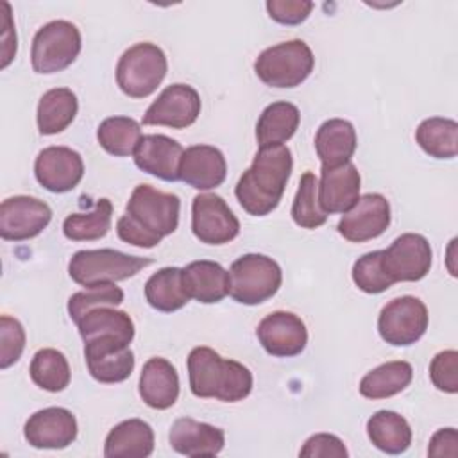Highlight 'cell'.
<instances>
[{"instance_id":"obj_1","label":"cell","mask_w":458,"mask_h":458,"mask_svg":"<svg viewBox=\"0 0 458 458\" xmlns=\"http://www.w3.org/2000/svg\"><path fill=\"white\" fill-rule=\"evenodd\" d=\"M181 200L150 184H138L127 202L125 215L116 222L118 238L125 243L152 249L179 225Z\"/></svg>"},{"instance_id":"obj_2","label":"cell","mask_w":458,"mask_h":458,"mask_svg":"<svg viewBox=\"0 0 458 458\" xmlns=\"http://www.w3.org/2000/svg\"><path fill=\"white\" fill-rule=\"evenodd\" d=\"M293 166L286 145L259 147L252 165L240 177L234 195L240 206L252 216L272 213L284 193Z\"/></svg>"},{"instance_id":"obj_3","label":"cell","mask_w":458,"mask_h":458,"mask_svg":"<svg viewBox=\"0 0 458 458\" xmlns=\"http://www.w3.org/2000/svg\"><path fill=\"white\" fill-rule=\"evenodd\" d=\"M190 390L197 397L224 403L245 399L252 390L250 370L234 360H224L209 347H195L188 356Z\"/></svg>"},{"instance_id":"obj_4","label":"cell","mask_w":458,"mask_h":458,"mask_svg":"<svg viewBox=\"0 0 458 458\" xmlns=\"http://www.w3.org/2000/svg\"><path fill=\"white\" fill-rule=\"evenodd\" d=\"M148 265H152L150 258L129 256L113 249L77 250L68 263V274L77 284L91 288L129 279Z\"/></svg>"},{"instance_id":"obj_5","label":"cell","mask_w":458,"mask_h":458,"mask_svg":"<svg viewBox=\"0 0 458 458\" xmlns=\"http://www.w3.org/2000/svg\"><path fill=\"white\" fill-rule=\"evenodd\" d=\"M315 57L302 39H290L265 48L254 61L256 75L272 88H295L313 72Z\"/></svg>"},{"instance_id":"obj_6","label":"cell","mask_w":458,"mask_h":458,"mask_svg":"<svg viewBox=\"0 0 458 458\" xmlns=\"http://www.w3.org/2000/svg\"><path fill=\"white\" fill-rule=\"evenodd\" d=\"M168 70L165 52L148 41L129 47L116 64V82L131 98L152 95Z\"/></svg>"},{"instance_id":"obj_7","label":"cell","mask_w":458,"mask_h":458,"mask_svg":"<svg viewBox=\"0 0 458 458\" xmlns=\"http://www.w3.org/2000/svg\"><path fill=\"white\" fill-rule=\"evenodd\" d=\"M283 281L281 267L265 254H243L229 268V295L256 306L276 295Z\"/></svg>"},{"instance_id":"obj_8","label":"cell","mask_w":458,"mask_h":458,"mask_svg":"<svg viewBox=\"0 0 458 458\" xmlns=\"http://www.w3.org/2000/svg\"><path fill=\"white\" fill-rule=\"evenodd\" d=\"M81 32L66 20H54L43 25L30 48L32 68L38 73H55L68 68L81 52Z\"/></svg>"},{"instance_id":"obj_9","label":"cell","mask_w":458,"mask_h":458,"mask_svg":"<svg viewBox=\"0 0 458 458\" xmlns=\"http://www.w3.org/2000/svg\"><path fill=\"white\" fill-rule=\"evenodd\" d=\"M428 308L411 295H403L383 306L377 318L381 338L395 347H406L422 338L428 329Z\"/></svg>"},{"instance_id":"obj_10","label":"cell","mask_w":458,"mask_h":458,"mask_svg":"<svg viewBox=\"0 0 458 458\" xmlns=\"http://www.w3.org/2000/svg\"><path fill=\"white\" fill-rule=\"evenodd\" d=\"M191 231L208 245H224L240 233V222L225 200L215 193H200L191 202Z\"/></svg>"},{"instance_id":"obj_11","label":"cell","mask_w":458,"mask_h":458,"mask_svg":"<svg viewBox=\"0 0 458 458\" xmlns=\"http://www.w3.org/2000/svg\"><path fill=\"white\" fill-rule=\"evenodd\" d=\"M84 360L93 379L122 383L134 369V352L116 336H97L84 342Z\"/></svg>"},{"instance_id":"obj_12","label":"cell","mask_w":458,"mask_h":458,"mask_svg":"<svg viewBox=\"0 0 458 458\" xmlns=\"http://www.w3.org/2000/svg\"><path fill=\"white\" fill-rule=\"evenodd\" d=\"M52 220V209L47 202L14 195L0 206V236L9 242H23L38 236Z\"/></svg>"},{"instance_id":"obj_13","label":"cell","mask_w":458,"mask_h":458,"mask_svg":"<svg viewBox=\"0 0 458 458\" xmlns=\"http://www.w3.org/2000/svg\"><path fill=\"white\" fill-rule=\"evenodd\" d=\"M200 97L188 84H170L148 106L143 114L145 125H166L172 129H186L200 114Z\"/></svg>"},{"instance_id":"obj_14","label":"cell","mask_w":458,"mask_h":458,"mask_svg":"<svg viewBox=\"0 0 458 458\" xmlns=\"http://www.w3.org/2000/svg\"><path fill=\"white\" fill-rule=\"evenodd\" d=\"M429 242L417 233H404L383 250V268L397 281H420L431 268Z\"/></svg>"},{"instance_id":"obj_15","label":"cell","mask_w":458,"mask_h":458,"mask_svg":"<svg viewBox=\"0 0 458 458\" xmlns=\"http://www.w3.org/2000/svg\"><path fill=\"white\" fill-rule=\"evenodd\" d=\"M390 225V204L381 193H365L344 213L338 222V233L354 243L381 236Z\"/></svg>"},{"instance_id":"obj_16","label":"cell","mask_w":458,"mask_h":458,"mask_svg":"<svg viewBox=\"0 0 458 458\" xmlns=\"http://www.w3.org/2000/svg\"><path fill=\"white\" fill-rule=\"evenodd\" d=\"M256 336L263 349L277 358H292L304 351L308 331L301 317L290 311H274L256 327Z\"/></svg>"},{"instance_id":"obj_17","label":"cell","mask_w":458,"mask_h":458,"mask_svg":"<svg viewBox=\"0 0 458 458\" xmlns=\"http://www.w3.org/2000/svg\"><path fill=\"white\" fill-rule=\"evenodd\" d=\"M34 175L45 190L64 193L81 182L84 163L81 154L68 147H47L34 161Z\"/></svg>"},{"instance_id":"obj_18","label":"cell","mask_w":458,"mask_h":458,"mask_svg":"<svg viewBox=\"0 0 458 458\" xmlns=\"http://www.w3.org/2000/svg\"><path fill=\"white\" fill-rule=\"evenodd\" d=\"M23 435L36 449H64L77 438V419L66 408H45L27 419Z\"/></svg>"},{"instance_id":"obj_19","label":"cell","mask_w":458,"mask_h":458,"mask_svg":"<svg viewBox=\"0 0 458 458\" xmlns=\"http://www.w3.org/2000/svg\"><path fill=\"white\" fill-rule=\"evenodd\" d=\"M182 154L184 148L179 141L165 134H145L134 150V163L140 170L172 182L179 181Z\"/></svg>"},{"instance_id":"obj_20","label":"cell","mask_w":458,"mask_h":458,"mask_svg":"<svg viewBox=\"0 0 458 458\" xmlns=\"http://www.w3.org/2000/svg\"><path fill=\"white\" fill-rule=\"evenodd\" d=\"M227 163L224 154L211 145H193L182 154L179 179L195 190H213L225 181Z\"/></svg>"},{"instance_id":"obj_21","label":"cell","mask_w":458,"mask_h":458,"mask_svg":"<svg viewBox=\"0 0 458 458\" xmlns=\"http://www.w3.org/2000/svg\"><path fill=\"white\" fill-rule=\"evenodd\" d=\"M361 177L349 161L335 168H322L318 181V202L329 213H347L360 199Z\"/></svg>"},{"instance_id":"obj_22","label":"cell","mask_w":458,"mask_h":458,"mask_svg":"<svg viewBox=\"0 0 458 458\" xmlns=\"http://www.w3.org/2000/svg\"><path fill=\"white\" fill-rule=\"evenodd\" d=\"M168 442L175 453L184 456H215L224 449L225 437L220 428L181 417L172 424Z\"/></svg>"},{"instance_id":"obj_23","label":"cell","mask_w":458,"mask_h":458,"mask_svg":"<svg viewBox=\"0 0 458 458\" xmlns=\"http://www.w3.org/2000/svg\"><path fill=\"white\" fill-rule=\"evenodd\" d=\"M140 395L154 410H166L179 397V376L175 367L165 358H150L140 374Z\"/></svg>"},{"instance_id":"obj_24","label":"cell","mask_w":458,"mask_h":458,"mask_svg":"<svg viewBox=\"0 0 458 458\" xmlns=\"http://www.w3.org/2000/svg\"><path fill=\"white\" fill-rule=\"evenodd\" d=\"M182 284L190 299L215 304L229 293V272L216 261H191L182 268Z\"/></svg>"},{"instance_id":"obj_25","label":"cell","mask_w":458,"mask_h":458,"mask_svg":"<svg viewBox=\"0 0 458 458\" xmlns=\"http://www.w3.org/2000/svg\"><path fill=\"white\" fill-rule=\"evenodd\" d=\"M358 145L351 122L342 118L326 120L315 134V150L322 168H335L351 161Z\"/></svg>"},{"instance_id":"obj_26","label":"cell","mask_w":458,"mask_h":458,"mask_svg":"<svg viewBox=\"0 0 458 458\" xmlns=\"http://www.w3.org/2000/svg\"><path fill=\"white\" fill-rule=\"evenodd\" d=\"M154 451V431L141 419L116 424L106 437V458H147Z\"/></svg>"},{"instance_id":"obj_27","label":"cell","mask_w":458,"mask_h":458,"mask_svg":"<svg viewBox=\"0 0 458 458\" xmlns=\"http://www.w3.org/2000/svg\"><path fill=\"white\" fill-rule=\"evenodd\" d=\"M301 122V113L297 106L286 100L272 102L267 106L256 123V140L259 147L283 145L288 141Z\"/></svg>"},{"instance_id":"obj_28","label":"cell","mask_w":458,"mask_h":458,"mask_svg":"<svg viewBox=\"0 0 458 458\" xmlns=\"http://www.w3.org/2000/svg\"><path fill=\"white\" fill-rule=\"evenodd\" d=\"M367 435L379 451L388 454H401L411 444L408 420L390 410H379L367 420Z\"/></svg>"},{"instance_id":"obj_29","label":"cell","mask_w":458,"mask_h":458,"mask_svg":"<svg viewBox=\"0 0 458 458\" xmlns=\"http://www.w3.org/2000/svg\"><path fill=\"white\" fill-rule=\"evenodd\" d=\"M79 109L77 97L68 88H54L43 93L38 104V129L43 136L63 132L75 118Z\"/></svg>"},{"instance_id":"obj_30","label":"cell","mask_w":458,"mask_h":458,"mask_svg":"<svg viewBox=\"0 0 458 458\" xmlns=\"http://www.w3.org/2000/svg\"><path fill=\"white\" fill-rule=\"evenodd\" d=\"M147 302L163 313H172L186 306L190 295L182 284V268L165 267L154 272L145 283Z\"/></svg>"},{"instance_id":"obj_31","label":"cell","mask_w":458,"mask_h":458,"mask_svg":"<svg viewBox=\"0 0 458 458\" xmlns=\"http://www.w3.org/2000/svg\"><path fill=\"white\" fill-rule=\"evenodd\" d=\"M413 377V369L408 361H386L370 372H367L360 381V394L367 399H386L403 392Z\"/></svg>"},{"instance_id":"obj_32","label":"cell","mask_w":458,"mask_h":458,"mask_svg":"<svg viewBox=\"0 0 458 458\" xmlns=\"http://www.w3.org/2000/svg\"><path fill=\"white\" fill-rule=\"evenodd\" d=\"M79 335L86 342L97 336H116L127 344L134 338V322L132 318L120 310L109 306H98L89 310L79 322Z\"/></svg>"},{"instance_id":"obj_33","label":"cell","mask_w":458,"mask_h":458,"mask_svg":"<svg viewBox=\"0 0 458 458\" xmlns=\"http://www.w3.org/2000/svg\"><path fill=\"white\" fill-rule=\"evenodd\" d=\"M419 147L437 159H453L458 154V123L451 118H426L415 131Z\"/></svg>"},{"instance_id":"obj_34","label":"cell","mask_w":458,"mask_h":458,"mask_svg":"<svg viewBox=\"0 0 458 458\" xmlns=\"http://www.w3.org/2000/svg\"><path fill=\"white\" fill-rule=\"evenodd\" d=\"M97 140L107 154L125 157L134 154L141 140V127L134 118L109 116L100 122L97 129Z\"/></svg>"},{"instance_id":"obj_35","label":"cell","mask_w":458,"mask_h":458,"mask_svg":"<svg viewBox=\"0 0 458 458\" xmlns=\"http://www.w3.org/2000/svg\"><path fill=\"white\" fill-rule=\"evenodd\" d=\"M111 216H113L111 200L98 199L93 211L68 215L63 222V233L68 240H73V242L98 240V238H104L111 229Z\"/></svg>"},{"instance_id":"obj_36","label":"cell","mask_w":458,"mask_h":458,"mask_svg":"<svg viewBox=\"0 0 458 458\" xmlns=\"http://www.w3.org/2000/svg\"><path fill=\"white\" fill-rule=\"evenodd\" d=\"M30 379L47 392H61L70 383V365L57 349H39L29 367Z\"/></svg>"},{"instance_id":"obj_37","label":"cell","mask_w":458,"mask_h":458,"mask_svg":"<svg viewBox=\"0 0 458 458\" xmlns=\"http://www.w3.org/2000/svg\"><path fill=\"white\" fill-rule=\"evenodd\" d=\"M292 218L302 229H317L326 224L327 213L318 202V179L313 172H304L292 204Z\"/></svg>"},{"instance_id":"obj_38","label":"cell","mask_w":458,"mask_h":458,"mask_svg":"<svg viewBox=\"0 0 458 458\" xmlns=\"http://www.w3.org/2000/svg\"><path fill=\"white\" fill-rule=\"evenodd\" d=\"M352 281L365 293H381L394 284L383 268V250H374L358 258L352 265Z\"/></svg>"},{"instance_id":"obj_39","label":"cell","mask_w":458,"mask_h":458,"mask_svg":"<svg viewBox=\"0 0 458 458\" xmlns=\"http://www.w3.org/2000/svg\"><path fill=\"white\" fill-rule=\"evenodd\" d=\"M123 302V292L114 283L97 284L77 292L68 299V315L77 324L89 310L98 306H118Z\"/></svg>"},{"instance_id":"obj_40","label":"cell","mask_w":458,"mask_h":458,"mask_svg":"<svg viewBox=\"0 0 458 458\" xmlns=\"http://www.w3.org/2000/svg\"><path fill=\"white\" fill-rule=\"evenodd\" d=\"M25 349V329L23 326L9 317H0V367L9 369L14 365Z\"/></svg>"},{"instance_id":"obj_41","label":"cell","mask_w":458,"mask_h":458,"mask_svg":"<svg viewBox=\"0 0 458 458\" xmlns=\"http://www.w3.org/2000/svg\"><path fill=\"white\" fill-rule=\"evenodd\" d=\"M431 383L447 394L458 392V352L449 349L438 352L429 365Z\"/></svg>"},{"instance_id":"obj_42","label":"cell","mask_w":458,"mask_h":458,"mask_svg":"<svg viewBox=\"0 0 458 458\" xmlns=\"http://www.w3.org/2000/svg\"><path fill=\"white\" fill-rule=\"evenodd\" d=\"M313 9V2L308 0H268L267 11L268 16L283 25H299L302 23Z\"/></svg>"},{"instance_id":"obj_43","label":"cell","mask_w":458,"mask_h":458,"mask_svg":"<svg viewBox=\"0 0 458 458\" xmlns=\"http://www.w3.org/2000/svg\"><path fill=\"white\" fill-rule=\"evenodd\" d=\"M299 454L304 458H345V456H349L344 442L338 437L329 435V433L311 435L304 442Z\"/></svg>"},{"instance_id":"obj_44","label":"cell","mask_w":458,"mask_h":458,"mask_svg":"<svg viewBox=\"0 0 458 458\" xmlns=\"http://www.w3.org/2000/svg\"><path fill=\"white\" fill-rule=\"evenodd\" d=\"M458 433L454 428H442L438 429L428 447L429 456H451L454 458L458 454Z\"/></svg>"},{"instance_id":"obj_45","label":"cell","mask_w":458,"mask_h":458,"mask_svg":"<svg viewBox=\"0 0 458 458\" xmlns=\"http://www.w3.org/2000/svg\"><path fill=\"white\" fill-rule=\"evenodd\" d=\"M4 13L2 14V68H5L13 57L16 55V30L13 25V18H11V5L7 2H0Z\"/></svg>"}]
</instances>
